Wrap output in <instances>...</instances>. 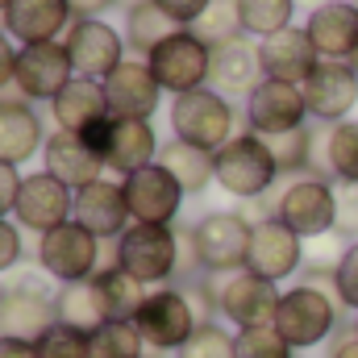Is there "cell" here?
Instances as JSON below:
<instances>
[{
	"label": "cell",
	"instance_id": "4316f807",
	"mask_svg": "<svg viewBox=\"0 0 358 358\" xmlns=\"http://www.w3.org/2000/svg\"><path fill=\"white\" fill-rule=\"evenodd\" d=\"M159 134L150 121H113V142H108V155H104V167L117 171V176H134L150 163H159Z\"/></svg>",
	"mask_w": 358,
	"mask_h": 358
},
{
	"label": "cell",
	"instance_id": "7402d4cb",
	"mask_svg": "<svg viewBox=\"0 0 358 358\" xmlns=\"http://www.w3.org/2000/svg\"><path fill=\"white\" fill-rule=\"evenodd\" d=\"M71 0H13L4 13V34L21 46L59 42V34L71 29Z\"/></svg>",
	"mask_w": 358,
	"mask_h": 358
},
{
	"label": "cell",
	"instance_id": "7c38bea8",
	"mask_svg": "<svg viewBox=\"0 0 358 358\" xmlns=\"http://www.w3.org/2000/svg\"><path fill=\"white\" fill-rule=\"evenodd\" d=\"M121 187H125L129 217H134L138 225H171L179 217V208H183V196H187V192L179 187V179L171 176L163 163H150V167L125 176Z\"/></svg>",
	"mask_w": 358,
	"mask_h": 358
},
{
	"label": "cell",
	"instance_id": "d6986e66",
	"mask_svg": "<svg viewBox=\"0 0 358 358\" xmlns=\"http://www.w3.org/2000/svg\"><path fill=\"white\" fill-rule=\"evenodd\" d=\"M304 267V238L292 234L279 217L259 221L255 234H250V255H246V271L250 275H263L271 283L296 275Z\"/></svg>",
	"mask_w": 358,
	"mask_h": 358
},
{
	"label": "cell",
	"instance_id": "e575fe53",
	"mask_svg": "<svg viewBox=\"0 0 358 358\" xmlns=\"http://www.w3.org/2000/svg\"><path fill=\"white\" fill-rule=\"evenodd\" d=\"M267 146L275 155L279 176H308L313 171V125L275 134V138H267Z\"/></svg>",
	"mask_w": 358,
	"mask_h": 358
},
{
	"label": "cell",
	"instance_id": "9a60e30c",
	"mask_svg": "<svg viewBox=\"0 0 358 358\" xmlns=\"http://www.w3.org/2000/svg\"><path fill=\"white\" fill-rule=\"evenodd\" d=\"M279 300H283L279 283L250 271H234L225 275V287H221V317L234 321L238 329H271Z\"/></svg>",
	"mask_w": 358,
	"mask_h": 358
},
{
	"label": "cell",
	"instance_id": "3957f363",
	"mask_svg": "<svg viewBox=\"0 0 358 358\" xmlns=\"http://www.w3.org/2000/svg\"><path fill=\"white\" fill-rule=\"evenodd\" d=\"M234 125H238L234 104L213 88L183 92V96L171 100V134H176L179 142L196 146V150L217 155L234 138Z\"/></svg>",
	"mask_w": 358,
	"mask_h": 358
},
{
	"label": "cell",
	"instance_id": "d590c367",
	"mask_svg": "<svg viewBox=\"0 0 358 358\" xmlns=\"http://www.w3.org/2000/svg\"><path fill=\"white\" fill-rule=\"evenodd\" d=\"M192 34H196L200 42H208V46H225V42H234V38H246L242 17H238V0H213V4L200 13V21L192 25Z\"/></svg>",
	"mask_w": 358,
	"mask_h": 358
},
{
	"label": "cell",
	"instance_id": "d4e9b609",
	"mask_svg": "<svg viewBox=\"0 0 358 358\" xmlns=\"http://www.w3.org/2000/svg\"><path fill=\"white\" fill-rule=\"evenodd\" d=\"M42 171L63 179L71 192H80V187H88V183H96L104 176V159L92 150L80 134L55 129V134H46V146H42Z\"/></svg>",
	"mask_w": 358,
	"mask_h": 358
},
{
	"label": "cell",
	"instance_id": "ee69618b",
	"mask_svg": "<svg viewBox=\"0 0 358 358\" xmlns=\"http://www.w3.org/2000/svg\"><path fill=\"white\" fill-rule=\"evenodd\" d=\"M155 4H159V8H163L167 17H176L183 29H192V25L200 21V13H204V8H208L213 0H155Z\"/></svg>",
	"mask_w": 358,
	"mask_h": 358
},
{
	"label": "cell",
	"instance_id": "4fadbf2b",
	"mask_svg": "<svg viewBox=\"0 0 358 358\" xmlns=\"http://www.w3.org/2000/svg\"><path fill=\"white\" fill-rule=\"evenodd\" d=\"M63 46L71 55V67L80 80H108L121 63H125V38L104 25L100 17L96 21H71V29L63 34Z\"/></svg>",
	"mask_w": 358,
	"mask_h": 358
},
{
	"label": "cell",
	"instance_id": "2e32d148",
	"mask_svg": "<svg viewBox=\"0 0 358 358\" xmlns=\"http://www.w3.org/2000/svg\"><path fill=\"white\" fill-rule=\"evenodd\" d=\"M304 88V104H308V117L321 121V125H338V121H350V108L358 104V76L350 63H338V59H321L317 71L300 84Z\"/></svg>",
	"mask_w": 358,
	"mask_h": 358
},
{
	"label": "cell",
	"instance_id": "8fae6325",
	"mask_svg": "<svg viewBox=\"0 0 358 358\" xmlns=\"http://www.w3.org/2000/svg\"><path fill=\"white\" fill-rule=\"evenodd\" d=\"M17 225L29 229V234H50L59 225H67L76 217V192L55 179L50 171H38V176L21 179V196H17V208H13Z\"/></svg>",
	"mask_w": 358,
	"mask_h": 358
},
{
	"label": "cell",
	"instance_id": "f5cc1de1",
	"mask_svg": "<svg viewBox=\"0 0 358 358\" xmlns=\"http://www.w3.org/2000/svg\"><path fill=\"white\" fill-rule=\"evenodd\" d=\"M350 67H355V76H358V50H355V59H350Z\"/></svg>",
	"mask_w": 358,
	"mask_h": 358
},
{
	"label": "cell",
	"instance_id": "8d00e7d4",
	"mask_svg": "<svg viewBox=\"0 0 358 358\" xmlns=\"http://www.w3.org/2000/svg\"><path fill=\"white\" fill-rule=\"evenodd\" d=\"M142 346L134 321H108L92 334V358H142Z\"/></svg>",
	"mask_w": 358,
	"mask_h": 358
},
{
	"label": "cell",
	"instance_id": "9c48e42d",
	"mask_svg": "<svg viewBox=\"0 0 358 358\" xmlns=\"http://www.w3.org/2000/svg\"><path fill=\"white\" fill-rule=\"evenodd\" d=\"M150 71L155 80L163 84V92L183 96V92H200L208 88V71H213V46L200 42L192 29H179L171 34L163 46L150 50Z\"/></svg>",
	"mask_w": 358,
	"mask_h": 358
},
{
	"label": "cell",
	"instance_id": "b9f144b4",
	"mask_svg": "<svg viewBox=\"0 0 358 358\" xmlns=\"http://www.w3.org/2000/svg\"><path fill=\"white\" fill-rule=\"evenodd\" d=\"M338 238H355L358 242V183H338Z\"/></svg>",
	"mask_w": 358,
	"mask_h": 358
},
{
	"label": "cell",
	"instance_id": "52a82bcc",
	"mask_svg": "<svg viewBox=\"0 0 358 358\" xmlns=\"http://www.w3.org/2000/svg\"><path fill=\"white\" fill-rule=\"evenodd\" d=\"M100 246L104 242L96 234H88L80 221H67V225L38 238V267L59 287L63 283H84L100 271Z\"/></svg>",
	"mask_w": 358,
	"mask_h": 358
},
{
	"label": "cell",
	"instance_id": "ba28073f",
	"mask_svg": "<svg viewBox=\"0 0 358 358\" xmlns=\"http://www.w3.org/2000/svg\"><path fill=\"white\" fill-rule=\"evenodd\" d=\"M250 217L246 213H208L192 225V242L200 255V267L213 275H234L246 271V255H250Z\"/></svg>",
	"mask_w": 358,
	"mask_h": 358
},
{
	"label": "cell",
	"instance_id": "4dcf8cb0",
	"mask_svg": "<svg viewBox=\"0 0 358 358\" xmlns=\"http://www.w3.org/2000/svg\"><path fill=\"white\" fill-rule=\"evenodd\" d=\"M183 25H179L176 17H167L155 0H146V4H138V8H129V17H125V46L129 50H138L142 59H150V50L155 46H163L171 34H179Z\"/></svg>",
	"mask_w": 358,
	"mask_h": 358
},
{
	"label": "cell",
	"instance_id": "1f68e13d",
	"mask_svg": "<svg viewBox=\"0 0 358 358\" xmlns=\"http://www.w3.org/2000/svg\"><path fill=\"white\" fill-rule=\"evenodd\" d=\"M96 287H100V300L108 308V321H134L142 300H146V283H138L129 271L121 267H108V271H96L92 275Z\"/></svg>",
	"mask_w": 358,
	"mask_h": 358
},
{
	"label": "cell",
	"instance_id": "ffe728a7",
	"mask_svg": "<svg viewBox=\"0 0 358 358\" xmlns=\"http://www.w3.org/2000/svg\"><path fill=\"white\" fill-rule=\"evenodd\" d=\"M71 221H80L100 242H117L134 225L129 204H125V187L113 183V179H96L88 187H80L76 192V217Z\"/></svg>",
	"mask_w": 358,
	"mask_h": 358
},
{
	"label": "cell",
	"instance_id": "cb8c5ba5",
	"mask_svg": "<svg viewBox=\"0 0 358 358\" xmlns=\"http://www.w3.org/2000/svg\"><path fill=\"white\" fill-rule=\"evenodd\" d=\"M259 63H263V76H267V80L304 84V80L317 71L321 55H317V46H313V38H308L304 29L287 25L283 34H271V38L259 42Z\"/></svg>",
	"mask_w": 358,
	"mask_h": 358
},
{
	"label": "cell",
	"instance_id": "30bf717a",
	"mask_svg": "<svg viewBox=\"0 0 358 358\" xmlns=\"http://www.w3.org/2000/svg\"><path fill=\"white\" fill-rule=\"evenodd\" d=\"M279 221L300 234V238H325L338 225V187L329 179L300 176L292 183H283L279 196Z\"/></svg>",
	"mask_w": 358,
	"mask_h": 358
},
{
	"label": "cell",
	"instance_id": "db71d44e",
	"mask_svg": "<svg viewBox=\"0 0 358 358\" xmlns=\"http://www.w3.org/2000/svg\"><path fill=\"white\" fill-rule=\"evenodd\" d=\"M355 4H358V0H355Z\"/></svg>",
	"mask_w": 358,
	"mask_h": 358
},
{
	"label": "cell",
	"instance_id": "f35d334b",
	"mask_svg": "<svg viewBox=\"0 0 358 358\" xmlns=\"http://www.w3.org/2000/svg\"><path fill=\"white\" fill-rule=\"evenodd\" d=\"M38 355L42 358H92V338L55 321L42 338H38Z\"/></svg>",
	"mask_w": 358,
	"mask_h": 358
},
{
	"label": "cell",
	"instance_id": "d6a6232c",
	"mask_svg": "<svg viewBox=\"0 0 358 358\" xmlns=\"http://www.w3.org/2000/svg\"><path fill=\"white\" fill-rule=\"evenodd\" d=\"M325 167L338 183H358V121L325 125Z\"/></svg>",
	"mask_w": 358,
	"mask_h": 358
},
{
	"label": "cell",
	"instance_id": "277c9868",
	"mask_svg": "<svg viewBox=\"0 0 358 358\" xmlns=\"http://www.w3.org/2000/svg\"><path fill=\"white\" fill-rule=\"evenodd\" d=\"M292 350H308V346H321L334 329H338V300L321 287H308V283H296L283 292L279 300V313H275V325H271Z\"/></svg>",
	"mask_w": 358,
	"mask_h": 358
},
{
	"label": "cell",
	"instance_id": "6da1fadb",
	"mask_svg": "<svg viewBox=\"0 0 358 358\" xmlns=\"http://www.w3.org/2000/svg\"><path fill=\"white\" fill-rule=\"evenodd\" d=\"M217 183L238 196V200H259L279 183V167L271 155L267 138L255 129L234 134L221 150H217Z\"/></svg>",
	"mask_w": 358,
	"mask_h": 358
},
{
	"label": "cell",
	"instance_id": "681fc988",
	"mask_svg": "<svg viewBox=\"0 0 358 358\" xmlns=\"http://www.w3.org/2000/svg\"><path fill=\"white\" fill-rule=\"evenodd\" d=\"M0 358H42L38 342H17V338H0Z\"/></svg>",
	"mask_w": 358,
	"mask_h": 358
},
{
	"label": "cell",
	"instance_id": "8992f818",
	"mask_svg": "<svg viewBox=\"0 0 358 358\" xmlns=\"http://www.w3.org/2000/svg\"><path fill=\"white\" fill-rule=\"evenodd\" d=\"M55 321V292L38 275H17L13 283L0 287V338L38 342Z\"/></svg>",
	"mask_w": 358,
	"mask_h": 358
},
{
	"label": "cell",
	"instance_id": "83f0119b",
	"mask_svg": "<svg viewBox=\"0 0 358 358\" xmlns=\"http://www.w3.org/2000/svg\"><path fill=\"white\" fill-rule=\"evenodd\" d=\"M50 113H55L59 129H67V134H84L88 125L104 121V117H113V113H108L104 84H100V80H80V76L50 100Z\"/></svg>",
	"mask_w": 358,
	"mask_h": 358
},
{
	"label": "cell",
	"instance_id": "7a4b0ae2",
	"mask_svg": "<svg viewBox=\"0 0 358 358\" xmlns=\"http://www.w3.org/2000/svg\"><path fill=\"white\" fill-rule=\"evenodd\" d=\"M117 267L146 287H167L179 275V229L176 225H129L117 238Z\"/></svg>",
	"mask_w": 358,
	"mask_h": 358
},
{
	"label": "cell",
	"instance_id": "f6af8a7d",
	"mask_svg": "<svg viewBox=\"0 0 358 358\" xmlns=\"http://www.w3.org/2000/svg\"><path fill=\"white\" fill-rule=\"evenodd\" d=\"M21 171L13 163H0V217H8L17 208V196H21Z\"/></svg>",
	"mask_w": 358,
	"mask_h": 358
},
{
	"label": "cell",
	"instance_id": "f546056e",
	"mask_svg": "<svg viewBox=\"0 0 358 358\" xmlns=\"http://www.w3.org/2000/svg\"><path fill=\"white\" fill-rule=\"evenodd\" d=\"M159 163L179 179V187H183L187 196L204 192V187L217 179V155L196 150V146H187V142H179V138H171V142L159 150Z\"/></svg>",
	"mask_w": 358,
	"mask_h": 358
},
{
	"label": "cell",
	"instance_id": "11a10c76",
	"mask_svg": "<svg viewBox=\"0 0 358 358\" xmlns=\"http://www.w3.org/2000/svg\"><path fill=\"white\" fill-rule=\"evenodd\" d=\"M355 329H358V325H355Z\"/></svg>",
	"mask_w": 358,
	"mask_h": 358
},
{
	"label": "cell",
	"instance_id": "836d02e7",
	"mask_svg": "<svg viewBox=\"0 0 358 358\" xmlns=\"http://www.w3.org/2000/svg\"><path fill=\"white\" fill-rule=\"evenodd\" d=\"M238 17H242V29L263 42V38L283 34L292 25L296 0H238Z\"/></svg>",
	"mask_w": 358,
	"mask_h": 358
},
{
	"label": "cell",
	"instance_id": "74e56055",
	"mask_svg": "<svg viewBox=\"0 0 358 358\" xmlns=\"http://www.w3.org/2000/svg\"><path fill=\"white\" fill-rule=\"evenodd\" d=\"M179 358H238V334H225L217 321H200L196 334L179 346Z\"/></svg>",
	"mask_w": 358,
	"mask_h": 358
},
{
	"label": "cell",
	"instance_id": "5bb4252c",
	"mask_svg": "<svg viewBox=\"0 0 358 358\" xmlns=\"http://www.w3.org/2000/svg\"><path fill=\"white\" fill-rule=\"evenodd\" d=\"M76 80L71 55L63 42H38V46H17V71L13 88L25 100H55L59 92Z\"/></svg>",
	"mask_w": 358,
	"mask_h": 358
},
{
	"label": "cell",
	"instance_id": "ab89813d",
	"mask_svg": "<svg viewBox=\"0 0 358 358\" xmlns=\"http://www.w3.org/2000/svg\"><path fill=\"white\" fill-rule=\"evenodd\" d=\"M238 358H292V346L275 329H238Z\"/></svg>",
	"mask_w": 358,
	"mask_h": 358
},
{
	"label": "cell",
	"instance_id": "60d3db41",
	"mask_svg": "<svg viewBox=\"0 0 358 358\" xmlns=\"http://www.w3.org/2000/svg\"><path fill=\"white\" fill-rule=\"evenodd\" d=\"M338 304L358 313V242H350L338 259Z\"/></svg>",
	"mask_w": 358,
	"mask_h": 358
},
{
	"label": "cell",
	"instance_id": "816d5d0a",
	"mask_svg": "<svg viewBox=\"0 0 358 358\" xmlns=\"http://www.w3.org/2000/svg\"><path fill=\"white\" fill-rule=\"evenodd\" d=\"M8 4H13V0H0V17H4V13H8Z\"/></svg>",
	"mask_w": 358,
	"mask_h": 358
},
{
	"label": "cell",
	"instance_id": "7bdbcfd3",
	"mask_svg": "<svg viewBox=\"0 0 358 358\" xmlns=\"http://www.w3.org/2000/svg\"><path fill=\"white\" fill-rule=\"evenodd\" d=\"M17 263H21V229L8 217H0V275L13 271Z\"/></svg>",
	"mask_w": 358,
	"mask_h": 358
},
{
	"label": "cell",
	"instance_id": "f907efd6",
	"mask_svg": "<svg viewBox=\"0 0 358 358\" xmlns=\"http://www.w3.org/2000/svg\"><path fill=\"white\" fill-rule=\"evenodd\" d=\"M117 4H121V8L129 13V8H138V4H146V0H117Z\"/></svg>",
	"mask_w": 358,
	"mask_h": 358
},
{
	"label": "cell",
	"instance_id": "bcb514c9",
	"mask_svg": "<svg viewBox=\"0 0 358 358\" xmlns=\"http://www.w3.org/2000/svg\"><path fill=\"white\" fill-rule=\"evenodd\" d=\"M13 71H17V50H13V38L0 29V92H8Z\"/></svg>",
	"mask_w": 358,
	"mask_h": 358
},
{
	"label": "cell",
	"instance_id": "603a6c76",
	"mask_svg": "<svg viewBox=\"0 0 358 358\" xmlns=\"http://www.w3.org/2000/svg\"><path fill=\"white\" fill-rule=\"evenodd\" d=\"M46 134H42V117L29 108V100L21 92H0V163H29L34 155H42Z\"/></svg>",
	"mask_w": 358,
	"mask_h": 358
},
{
	"label": "cell",
	"instance_id": "c3c4849f",
	"mask_svg": "<svg viewBox=\"0 0 358 358\" xmlns=\"http://www.w3.org/2000/svg\"><path fill=\"white\" fill-rule=\"evenodd\" d=\"M329 358H358V329H342L329 342Z\"/></svg>",
	"mask_w": 358,
	"mask_h": 358
},
{
	"label": "cell",
	"instance_id": "f1b7e54d",
	"mask_svg": "<svg viewBox=\"0 0 358 358\" xmlns=\"http://www.w3.org/2000/svg\"><path fill=\"white\" fill-rule=\"evenodd\" d=\"M55 313H59L63 325H71V329H80V334H88V338L100 325H108V308H104V300H100L96 279L63 283V287L55 292Z\"/></svg>",
	"mask_w": 358,
	"mask_h": 358
},
{
	"label": "cell",
	"instance_id": "ac0fdd59",
	"mask_svg": "<svg viewBox=\"0 0 358 358\" xmlns=\"http://www.w3.org/2000/svg\"><path fill=\"white\" fill-rule=\"evenodd\" d=\"M104 96H108V113L117 121H150L159 113L163 84L155 80V71H150L146 59H125L104 80Z\"/></svg>",
	"mask_w": 358,
	"mask_h": 358
},
{
	"label": "cell",
	"instance_id": "5b68a950",
	"mask_svg": "<svg viewBox=\"0 0 358 358\" xmlns=\"http://www.w3.org/2000/svg\"><path fill=\"white\" fill-rule=\"evenodd\" d=\"M134 325H138V334H142V342H146L150 350H176L179 355V346L196 334L200 313H196V304L187 300L183 287H171V283H167V287L146 292V300H142Z\"/></svg>",
	"mask_w": 358,
	"mask_h": 358
},
{
	"label": "cell",
	"instance_id": "484cf974",
	"mask_svg": "<svg viewBox=\"0 0 358 358\" xmlns=\"http://www.w3.org/2000/svg\"><path fill=\"white\" fill-rule=\"evenodd\" d=\"M263 80L267 76H263V63H259V46H250L246 38L213 46V71H208L213 92H221L225 100H234V96H250Z\"/></svg>",
	"mask_w": 358,
	"mask_h": 358
},
{
	"label": "cell",
	"instance_id": "44dd1931",
	"mask_svg": "<svg viewBox=\"0 0 358 358\" xmlns=\"http://www.w3.org/2000/svg\"><path fill=\"white\" fill-rule=\"evenodd\" d=\"M304 34L313 38L321 59L350 63L358 50V4L355 0H325L308 13Z\"/></svg>",
	"mask_w": 358,
	"mask_h": 358
},
{
	"label": "cell",
	"instance_id": "e0dca14e",
	"mask_svg": "<svg viewBox=\"0 0 358 358\" xmlns=\"http://www.w3.org/2000/svg\"><path fill=\"white\" fill-rule=\"evenodd\" d=\"M246 125L263 138L287 134L308 125V104L300 84H283V80H263L259 88L246 96Z\"/></svg>",
	"mask_w": 358,
	"mask_h": 358
},
{
	"label": "cell",
	"instance_id": "7dc6e473",
	"mask_svg": "<svg viewBox=\"0 0 358 358\" xmlns=\"http://www.w3.org/2000/svg\"><path fill=\"white\" fill-rule=\"evenodd\" d=\"M117 0H71V17L76 21H96L100 13H108Z\"/></svg>",
	"mask_w": 358,
	"mask_h": 358
}]
</instances>
